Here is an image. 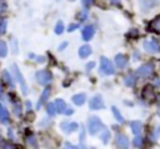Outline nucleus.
<instances>
[{"label":"nucleus","instance_id":"39","mask_svg":"<svg viewBox=\"0 0 160 149\" xmlns=\"http://www.w3.org/2000/svg\"><path fill=\"white\" fill-rule=\"evenodd\" d=\"M26 106H28V110H30L31 109V103L30 101H26Z\"/></svg>","mask_w":160,"mask_h":149},{"label":"nucleus","instance_id":"3","mask_svg":"<svg viewBox=\"0 0 160 149\" xmlns=\"http://www.w3.org/2000/svg\"><path fill=\"white\" fill-rule=\"evenodd\" d=\"M100 70H101V73H104L106 75H111L115 73V68L112 66V63L106 58L100 59Z\"/></svg>","mask_w":160,"mask_h":149},{"label":"nucleus","instance_id":"37","mask_svg":"<svg viewBox=\"0 0 160 149\" xmlns=\"http://www.w3.org/2000/svg\"><path fill=\"white\" fill-rule=\"evenodd\" d=\"M65 114H66V115L72 114V109H66V110H65Z\"/></svg>","mask_w":160,"mask_h":149},{"label":"nucleus","instance_id":"10","mask_svg":"<svg viewBox=\"0 0 160 149\" xmlns=\"http://www.w3.org/2000/svg\"><path fill=\"white\" fill-rule=\"evenodd\" d=\"M94 33H95V29H94V26L92 25H88V26H85L84 29H82V39L85 40V41H89L92 36H94Z\"/></svg>","mask_w":160,"mask_h":149},{"label":"nucleus","instance_id":"13","mask_svg":"<svg viewBox=\"0 0 160 149\" xmlns=\"http://www.w3.org/2000/svg\"><path fill=\"white\" fill-rule=\"evenodd\" d=\"M49 94H50V88H45L44 91H42V94H41V96H40V99H39V101H38V104H36V109H40L41 108V105L49 98Z\"/></svg>","mask_w":160,"mask_h":149},{"label":"nucleus","instance_id":"33","mask_svg":"<svg viewBox=\"0 0 160 149\" xmlns=\"http://www.w3.org/2000/svg\"><path fill=\"white\" fill-rule=\"evenodd\" d=\"M78 26H79L78 24H71V25H70V26L68 28V30H69V31H74V30H75V29H76Z\"/></svg>","mask_w":160,"mask_h":149},{"label":"nucleus","instance_id":"41","mask_svg":"<svg viewBox=\"0 0 160 149\" xmlns=\"http://www.w3.org/2000/svg\"><path fill=\"white\" fill-rule=\"evenodd\" d=\"M0 140H1V131H0Z\"/></svg>","mask_w":160,"mask_h":149},{"label":"nucleus","instance_id":"11","mask_svg":"<svg viewBox=\"0 0 160 149\" xmlns=\"http://www.w3.org/2000/svg\"><path fill=\"white\" fill-rule=\"evenodd\" d=\"M115 140H116V144L120 148H128L129 146V140H128V138L124 134H116Z\"/></svg>","mask_w":160,"mask_h":149},{"label":"nucleus","instance_id":"35","mask_svg":"<svg viewBox=\"0 0 160 149\" xmlns=\"http://www.w3.org/2000/svg\"><path fill=\"white\" fill-rule=\"evenodd\" d=\"M82 1V4H85V5H90L91 3H92V0H81Z\"/></svg>","mask_w":160,"mask_h":149},{"label":"nucleus","instance_id":"20","mask_svg":"<svg viewBox=\"0 0 160 149\" xmlns=\"http://www.w3.org/2000/svg\"><path fill=\"white\" fill-rule=\"evenodd\" d=\"M130 128H131L132 133L138 135V134H140V131H141V123H140V121L134 120V121H131V123H130Z\"/></svg>","mask_w":160,"mask_h":149},{"label":"nucleus","instance_id":"26","mask_svg":"<svg viewBox=\"0 0 160 149\" xmlns=\"http://www.w3.org/2000/svg\"><path fill=\"white\" fill-rule=\"evenodd\" d=\"M100 138H101V140H102L104 143H108V140H109V138H110V131L106 130V129H102V133H101Z\"/></svg>","mask_w":160,"mask_h":149},{"label":"nucleus","instance_id":"36","mask_svg":"<svg viewBox=\"0 0 160 149\" xmlns=\"http://www.w3.org/2000/svg\"><path fill=\"white\" fill-rule=\"evenodd\" d=\"M66 45H68V43H62V44H61V45L59 46V50H62V49H64V48H65Z\"/></svg>","mask_w":160,"mask_h":149},{"label":"nucleus","instance_id":"18","mask_svg":"<svg viewBox=\"0 0 160 149\" xmlns=\"http://www.w3.org/2000/svg\"><path fill=\"white\" fill-rule=\"evenodd\" d=\"M85 94L84 93H81V94H75L71 99H72V103L75 104V105H82L84 103H85Z\"/></svg>","mask_w":160,"mask_h":149},{"label":"nucleus","instance_id":"9","mask_svg":"<svg viewBox=\"0 0 160 149\" xmlns=\"http://www.w3.org/2000/svg\"><path fill=\"white\" fill-rule=\"evenodd\" d=\"M78 123H75V121H62L61 123V129H62V131H65V133H72V131H75L76 129H78Z\"/></svg>","mask_w":160,"mask_h":149},{"label":"nucleus","instance_id":"15","mask_svg":"<svg viewBox=\"0 0 160 149\" xmlns=\"http://www.w3.org/2000/svg\"><path fill=\"white\" fill-rule=\"evenodd\" d=\"M115 64H116L118 68H125L126 64H128V59L125 58V55L118 54L116 58H115Z\"/></svg>","mask_w":160,"mask_h":149},{"label":"nucleus","instance_id":"34","mask_svg":"<svg viewBox=\"0 0 160 149\" xmlns=\"http://www.w3.org/2000/svg\"><path fill=\"white\" fill-rule=\"evenodd\" d=\"M94 65H95V63H94V61H91V63H89V64L86 65V69H88V70H90V69H92V66H94Z\"/></svg>","mask_w":160,"mask_h":149},{"label":"nucleus","instance_id":"8","mask_svg":"<svg viewBox=\"0 0 160 149\" xmlns=\"http://www.w3.org/2000/svg\"><path fill=\"white\" fill-rule=\"evenodd\" d=\"M156 4H158V0H139V5H140V9H141L142 13L149 11Z\"/></svg>","mask_w":160,"mask_h":149},{"label":"nucleus","instance_id":"12","mask_svg":"<svg viewBox=\"0 0 160 149\" xmlns=\"http://www.w3.org/2000/svg\"><path fill=\"white\" fill-rule=\"evenodd\" d=\"M154 96H155V94H154L152 86L146 85V86L144 88V90H142V98H145V99H148V100H152Z\"/></svg>","mask_w":160,"mask_h":149},{"label":"nucleus","instance_id":"38","mask_svg":"<svg viewBox=\"0 0 160 149\" xmlns=\"http://www.w3.org/2000/svg\"><path fill=\"white\" fill-rule=\"evenodd\" d=\"M155 85H156V86H160V79H159V78L155 79Z\"/></svg>","mask_w":160,"mask_h":149},{"label":"nucleus","instance_id":"4","mask_svg":"<svg viewBox=\"0 0 160 149\" xmlns=\"http://www.w3.org/2000/svg\"><path fill=\"white\" fill-rule=\"evenodd\" d=\"M35 78H36V81L41 85H46L51 81V74L48 70H39L35 74Z\"/></svg>","mask_w":160,"mask_h":149},{"label":"nucleus","instance_id":"6","mask_svg":"<svg viewBox=\"0 0 160 149\" xmlns=\"http://www.w3.org/2000/svg\"><path fill=\"white\" fill-rule=\"evenodd\" d=\"M152 71H154V66H152V64L148 63V64L141 65V66L138 69L136 74H138L139 76H141V78H148V76H150V75L152 74Z\"/></svg>","mask_w":160,"mask_h":149},{"label":"nucleus","instance_id":"23","mask_svg":"<svg viewBox=\"0 0 160 149\" xmlns=\"http://www.w3.org/2000/svg\"><path fill=\"white\" fill-rule=\"evenodd\" d=\"M2 76H4V80L6 81V84H9L11 88H14V81H12V79H11V76H10V74H9V71H4V73H2Z\"/></svg>","mask_w":160,"mask_h":149},{"label":"nucleus","instance_id":"30","mask_svg":"<svg viewBox=\"0 0 160 149\" xmlns=\"http://www.w3.org/2000/svg\"><path fill=\"white\" fill-rule=\"evenodd\" d=\"M28 143H29L30 145L35 146V145H36V139H35L34 136H29V138H28Z\"/></svg>","mask_w":160,"mask_h":149},{"label":"nucleus","instance_id":"22","mask_svg":"<svg viewBox=\"0 0 160 149\" xmlns=\"http://www.w3.org/2000/svg\"><path fill=\"white\" fill-rule=\"evenodd\" d=\"M46 111H48V114H49L50 116H54V115H55V113H56V108H55V104H54V103H50V104H48V105H46Z\"/></svg>","mask_w":160,"mask_h":149},{"label":"nucleus","instance_id":"28","mask_svg":"<svg viewBox=\"0 0 160 149\" xmlns=\"http://www.w3.org/2000/svg\"><path fill=\"white\" fill-rule=\"evenodd\" d=\"M141 144H142L141 136H140V135H136L135 139H134V145H135V146H141Z\"/></svg>","mask_w":160,"mask_h":149},{"label":"nucleus","instance_id":"5","mask_svg":"<svg viewBox=\"0 0 160 149\" xmlns=\"http://www.w3.org/2000/svg\"><path fill=\"white\" fill-rule=\"evenodd\" d=\"M142 48L146 53H150V54H155L160 50V45L155 40H145L142 43Z\"/></svg>","mask_w":160,"mask_h":149},{"label":"nucleus","instance_id":"16","mask_svg":"<svg viewBox=\"0 0 160 149\" xmlns=\"http://www.w3.org/2000/svg\"><path fill=\"white\" fill-rule=\"evenodd\" d=\"M54 104H55V108H56V111H58V113H60V114L65 113V110H66V104H65V101H64L62 99H56Z\"/></svg>","mask_w":160,"mask_h":149},{"label":"nucleus","instance_id":"27","mask_svg":"<svg viewBox=\"0 0 160 149\" xmlns=\"http://www.w3.org/2000/svg\"><path fill=\"white\" fill-rule=\"evenodd\" d=\"M62 31H64V24H62V21H58V24L55 26V33L56 34H61Z\"/></svg>","mask_w":160,"mask_h":149},{"label":"nucleus","instance_id":"25","mask_svg":"<svg viewBox=\"0 0 160 149\" xmlns=\"http://www.w3.org/2000/svg\"><path fill=\"white\" fill-rule=\"evenodd\" d=\"M125 84H126L128 86H131V85L135 84V78H134L132 74H129V75L125 78Z\"/></svg>","mask_w":160,"mask_h":149},{"label":"nucleus","instance_id":"21","mask_svg":"<svg viewBox=\"0 0 160 149\" xmlns=\"http://www.w3.org/2000/svg\"><path fill=\"white\" fill-rule=\"evenodd\" d=\"M111 111H112V114H114L115 119H116L119 123H124V118H122V115L120 114V111L118 110V108H116V106H111Z\"/></svg>","mask_w":160,"mask_h":149},{"label":"nucleus","instance_id":"19","mask_svg":"<svg viewBox=\"0 0 160 149\" xmlns=\"http://www.w3.org/2000/svg\"><path fill=\"white\" fill-rule=\"evenodd\" d=\"M91 54V48L89 45H82L80 49H79V56L80 58H86Z\"/></svg>","mask_w":160,"mask_h":149},{"label":"nucleus","instance_id":"29","mask_svg":"<svg viewBox=\"0 0 160 149\" xmlns=\"http://www.w3.org/2000/svg\"><path fill=\"white\" fill-rule=\"evenodd\" d=\"M14 113H15V115H18V116L21 114V106H20L19 103H16V104L14 105Z\"/></svg>","mask_w":160,"mask_h":149},{"label":"nucleus","instance_id":"24","mask_svg":"<svg viewBox=\"0 0 160 149\" xmlns=\"http://www.w3.org/2000/svg\"><path fill=\"white\" fill-rule=\"evenodd\" d=\"M8 54V45L5 41H0V56H5Z\"/></svg>","mask_w":160,"mask_h":149},{"label":"nucleus","instance_id":"44","mask_svg":"<svg viewBox=\"0 0 160 149\" xmlns=\"http://www.w3.org/2000/svg\"><path fill=\"white\" fill-rule=\"evenodd\" d=\"M71 1H74V0H71Z\"/></svg>","mask_w":160,"mask_h":149},{"label":"nucleus","instance_id":"32","mask_svg":"<svg viewBox=\"0 0 160 149\" xmlns=\"http://www.w3.org/2000/svg\"><path fill=\"white\" fill-rule=\"evenodd\" d=\"M5 29H6V21H1V26H0V33H4L5 31Z\"/></svg>","mask_w":160,"mask_h":149},{"label":"nucleus","instance_id":"40","mask_svg":"<svg viewBox=\"0 0 160 149\" xmlns=\"http://www.w3.org/2000/svg\"><path fill=\"white\" fill-rule=\"evenodd\" d=\"M158 114H159V116H160V109H159V110H158Z\"/></svg>","mask_w":160,"mask_h":149},{"label":"nucleus","instance_id":"17","mask_svg":"<svg viewBox=\"0 0 160 149\" xmlns=\"http://www.w3.org/2000/svg\"><path fill=\"white\" fill-rule=\"evenodd\" d=\"M150 29L158 34H160V15H158L151 23H150Z\"/></svg>","mask_w":160,"mask_h":149},{"label":"nucleus","instance_id":"7","mask_svg":"<svg viewBox=\"0 0 160 149\" xmlns=\"http://www.w3.org/2000/svg\"><path fill=\"white\" fill-rule=\"evenodd\" d=\"M89 108L92 109V110H98V109H101L104 108V100L100 95H95L94 98L90 99V103H89Z\"/></svg>","mask_w":160,"mask_h":149},{"label":"nucleus","instance_id":"2","mask_svg":"<svg viewBox=\"0 0 160 149\" xmlns=\"http://www.w3.org/2000/svg\"><path fill=\"white\" fill-rule=\"evenodd\" d=\"M11 71H12V75H14L15 80H16L18 83H20L22 93H24V94H28V86H26V84H25V81H24V78H22V75H21V73H20L18 65L12 64V65H11Z\"/></svg>","mask_w":160,"mask_h":149},{"label":"nucleus","instance_id":"1","mask_svg":"<svg viewBox=\"0 0 160 149\" xmlns=\"http://www.w3.org/2000/svg\"><path fill=\"white\" fill-rule=\"evenodd\" d=\"M104 129V124L102 121L98 118V116H90L88 120V130L91 135H95L96 133L101 131Z\"/></svg>","mask_w":160,"mask_h":149},{"label":"nucleus","instance_id":"31","mask_svg":"<svg viewBox=\"0 0 160 149\" xmlns=\"http://www.w3.org/2000/svg\"><path fill=\"white\" fill-rule=\"evenodd\" d=\"M86 15H88V14H86V11H81V13L79 14V19L82 21V20H85V19H86Z\"/></svg>","mask_w":160,"mask_h":149},{"label":"nucleus","instance_id":"43","mask_svg":"<svg viewBox=\"0 0 160 149\" xmlns=\"http://www.w3.org/2000/svg\"><path fill=\"white\" fill-rule=\"evenodd\" d=\"M0 91H1V86H0Z\"/></svg>","mask_w":160,"mask_h":149},{"label":"nucleus","instance_id":"42","mask_svg":"<svg viewBox=\"0 0 160 149\" xmlns=\"http://www.w3.org/2000/svg\"><path fill=\"white\" fill-rule=\"evenodd\" d=\"M159 104H160V96H159Z\"/></svg>","mask_w":160,"mask_h":149},{"label":"nucleus","instance_id":"14","mask_svg":"<svg viewBox=\"0 0 160 149\" xmlns=\"http://www.w3.org/2000/svg\"><path fill=\"white\" fill-rule=\"evenodd\" d=\"M0 123H2V124L9 123V111L1 104H0Z\"/></svg>","mask_w":160,"mask_h":149}]
</instances>
